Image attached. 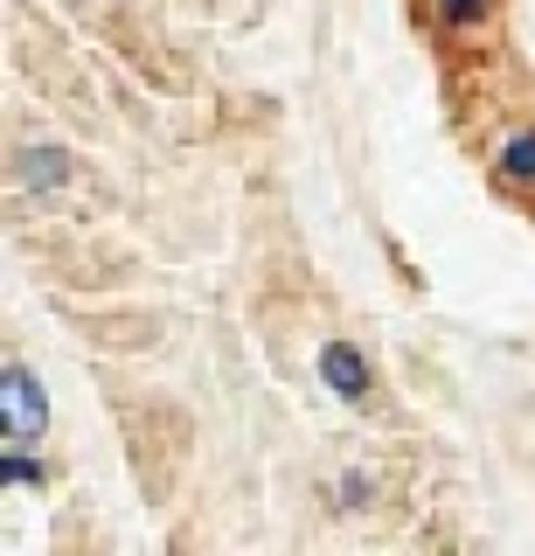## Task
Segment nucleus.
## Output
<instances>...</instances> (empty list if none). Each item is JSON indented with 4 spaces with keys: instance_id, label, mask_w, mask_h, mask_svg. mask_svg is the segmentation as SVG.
I'll return each mask as SVG.
<instances>
[{
    "instance_id": "obj_6",
    "label": "nucleus",
    "mask_w": 535,
    "mask_h": 556,
    "mask_svg": "<svg viewBox=\"0 0 535 556\" xmlns=\"http://www.w3.org/2000/svg\"><path fill=\"white\" fill-rule=\"evenodd\" d=\"M8 480H14V486H36V480H42V466H28V452L14 445V452H8Z\"/></svg>"
},
{
    "instance_id": "obj_5",
    "label": "nucleus",
    "mask_w": 535,
    "mask_h": 556,
    "mask_svg": "<svg viewBox=\"0 0 535 556\" xmlns=\"http://www.w3.org/2000/svg\"><path fill=\"white\" fill-rule=\"evenodd\" d=\"M431 14H438V28H453V35H473V28H487L494 0H431Z\"/></svg>"
},
{
    "instance_id": "obj_3",
    "label": "nucleus",
    "mask_w": 535,
    "mask_h": 556,
    "mask_svg": "<svg viewBox=\"0 0 535 556\" xmlns=\"http://www.w3.org/2000/svg\"><path fill=\"white\" fill-rule=\"evenodd\" d=\"M494 181L508 188V195H535V126H514L494 147Z\"/></svg>"
},
{
    "instance_id": "obj_1",
    "label": "nucleus",
    "mask_w": 535,
    "mask_h": 556,
    "mask_svg": "<svg viewBox=\"0 0 535 556\" xmlns=\"http://www.w3.org/2000/svg\"><path fill=\"white\" fill-rule=\"evenodd\" d=\"M0 417H8V445H28V439H42V390H36V376L22 369V362H8V376H0Z\"/></svg>"
},
{
    "instance_id": "obj_2",
    "label": "nucleus",
    "mask_w": 535,
    "mask_h": 556,
    "mask_svg": "<svg viewBox=\"0 0 535 556\" xmlns=\"http://www.w3.org/2000/svg\"><path fill=\"white\" fill-rule=\"evenodd\" d=\"M320 382L334 396H348V404H369V362H361L355 341H327L320 348Z\"/></svg>"
},
{
    "instance_id": "obj_4",
    "label": "nucleus",
    "mask_w": 535,
    "mask_h": 556,
    "mask_svg": "<svg viewBox=\"0 0 535 556\" xmlns=\"http://www.w3.org/2000/svg\"><path fill=\"white\" fill-rule=\"evenodd\" d=\"M14 181L36 188V195H49V188L71 181V161H63L56 147H36V153H22V161H14Z\"/></svg>"
}]
</instances>
